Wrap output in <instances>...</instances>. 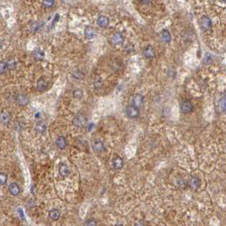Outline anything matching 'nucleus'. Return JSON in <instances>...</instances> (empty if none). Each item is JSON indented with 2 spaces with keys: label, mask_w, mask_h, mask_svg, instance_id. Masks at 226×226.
Masks as SVG:
<instances>
[{
  "label": "nucleus",
  "mask_w": 226,
  "mask_h": 226,
  "mask_svg": "<svg viewBox=\"0 0 226 226\" xmlns=\"http://www.w3.org/2000/svg\"><path fill=\"white\" fill-rule=\"evenodd\" d=\"M180 109H181V111H182L183 113L187 114V113H190V112H191V111H193V106H192V104H191L190 101L185 100V101L181 104Z\"/></svg>",
  "instance_id": "8"
},
{
  "label": "nucleus",
  "mask_w": 226,
  "mask_h": 226,
  "mask_svg": "<svg viewBox=\"0 0 226 226\" xmlns=\"http://www.w3.org/2000/svg\"><path fill=\"white\" fill-rule=\"evenodd\" d=\"M59 15H55V19L53 20V25H54V24H55V22H56L57 20H59Z\"/></svg>",
  "instance_id": "37"
},
{
  "label": "nucleus",
  "mask_w": 226,
  "mask_h": 226,
  "mask_svg": "<svg viewBox=\"0 0 226 226\" xmlns=\"http://www.w3.org/2000/svg\"><path fill=\"white\" fill-rule=\"evenodd\" d=\"M95 34H96L95 30L92 27L88 26V27H85V29H84V36H85V38H88V39H92V38H94Z\"/></svg>",
  "instance_id": "14"
},
{
  "label": "nucleus",
  "mask_w": 226,
  "mask_h": 226,
  "mask_svg": "<svg viewBox=\"0 0 226 226\" xmlns=\"http://www.w3.org/2000/svg\"><path fill=\"white\" fill-rule=\"evenodd\" d=\"M55 144L57 146V147L60 149V150H64L65 148L66 147V139L64 136H59V137L57 138L56 141H55Z\"/></svg>",
  "instance_id": "18"
},
{
  "label": "nucleus",
  "mask_w": 226,
  "mask_h": 226,
  "mask_svg": "<svg viewBox=\"0 0 226 226\" xmlns=\"http://www.w3.org/2000/svg\"><path fill=\"white\" fill-rule=\"evenodd\" d=\"M211 61H212V55L210 54H206V56H205V59H204V62L209 63Z\"/></svg>",
  "instance_id": "33"
},
{
  "label": "nucleus",
  "mask_w": 226,
  "mask_h": 226,
  "mask_svg": "<svg viewBox=\"0 0 226 226\" xmlns=\"http://www.w3.org/2000/svg\"><path fill=\"white\" fill-rule=\"evenodd\" d=\"M161 39L162 42L168 43L171 41V34L167 30H163L161 32Z\"/></svg>",
  "instance_id": "21"
},
{
  "label": "nucleus",
  "mask_w": 226,
  "mask_h": 226,
  "mask_svg": "<svg viewBox=\"0 0 226 226\" xmlns=\"http://www.w3.org/2000/svg\"><path fill=\"white\" fill-rule=\"evenodd\" d=\"M190 185L191 188H193L195 190L198 189L199 187L201 186V182H200L199 178L197 177L191 178L190 180Z\"/></svg>",
  "instance_id": "22"
},
{
  "label": "nucleus",
  "mask_w": 226,
  "mask_h": 226,
  "mask_svg": "<svg viewBox=\"0 0 226 226\" xmlns=\"http://www.w3.org/2000/svg\"><path fill=\"white\" fill-rule=\"evenodd\" d=\"M123 41H124V37H123V35H122L121 32H116V33H114V34L111 36V43L114 44V45L121 44V43H123Z\"/></svg>",
  "instance_id": "4"
},
{
  "label": "nucleus",
  "mask_w": 226,
  "mask_h": 226,
  "mask_svg": "<svg viewBox=\"0 0 226 226\" xmlns=\"http://www.w3.org/2000/svg\"><path fill=\"white\" fill-rule=\"evenodd\" d=\"M17 211H18V213H19V216L21 218L22 220H24V219H25V216H24V213H23L22 209H21V208H18Z\"/></svg>",
  "instance_id": "34"
},
{
  "label": "nucleus",
  "mask_w": 226,
  "mask_h": 226,
  "mask_svg": "<svg viewBox=\"0 0 226 226\" xmlns=\"http://www.w3.org/2000/svg\"><path fill=\"white\" fill-rule=\"evenodd\" d=\"M151 1L152 0H142V3L144 4H150L151 3Z\"/></svg>",
  "instance_id": "35"
},
{
  "label": "nucleus",
  "mask_w": 226,
  "mask_h": 226,
  "mask_svg": "<svg viewBox=\"0 0 226 226\" xmlns=\"http://www.w3.org/2000/svg\"><path fill=\"white\" fill-rule=\"evenodd\" d=\"M220 107L222 109L223 111H225L226 113V94L224 95L222 98L220 99V102H219Z\"/></svg>",
  "instance_id": "28"
},
{
  "label": "nucleus",
  "mask_w": 226,
  "mask_h": 226,
  "mask_svg": "<svg viewBox=\"0 0 226 226\" xmlns=\"http://www.w3.org/2000/svg\"><path fill=\"white\" fill-rule=\"evenodd\" d=\"M102 86V80L100 78H97L94 82V89H99Z\"/></svg>",
  "instance_id": "31"
},
{
  "label": "nucleus",
  "mask_w": 226,
  "mask_h": 226,
  "mask_svg": "<svg viewBox=\"0 0 226 226\" xmlns=\"http://www.w3.org/2000/svg\"><path fill=\"white\" fill-rule=\"evenodd\" d=\"M7 64H8V68H9V70H10V71L16 68V66H17L16 61L14 59H9V60L7 61Z\"/></svg>",
  "instance_id": "26"
},
{
  "label": "nucleus",
  "mask_w": 226,
  "mask_h": 226,
  "mask_svg": "<svg viewBox=\"0 0 226 226\" xmlns=\"http://www.w3.org/2000/svg\"><path fill=\"white\" fill-rule=\"evenodd\" d=\"M7 178H8V176H7L6 174L1 173V174H0V185H6V183H7Z\"/></svg>",
  "instance_id": "29"
},
{
  "label": "nucleus",
  "mask_w": 226,
  "mask_h": 226,
  "mask_svg": "<svg viewBox=\"0 0 226 226\" xmlns=\"http://www.w3.org/2000/svg\"><path fill=\"white\" fill-rule=\"evenodd\" d=\"M92 146L94 150H95L96 152H102L104 150H106V146L103 143V141H101L100 139H94L92 142Z\"/></svg>",
  "instance_id": "5"
},
{
  "label": "nucleus",
  "mask_w": 226,
  "mask_h": 226,
  "mask_svg": "<svg viewBox=\"0 0 226 226\" xmlns=\"http://www.w3.org/2000/svg\"><path fill=\"white\" fill-rule=\"evenodd\" d=\"M85 225L94 226L97 225V223H96L95 220H94V219H89V220H87V222L85 223Z\"/></svg>",
  "instance_id": "32"
},
{
  "label": "nucleus",
  "mask_w": 226,
  "mask_h": 226,
  "mask_svg": "<svg viewBox=\"0 0 226 226\" xmlns=\"http://www.w3.org/2000/svg\"><path fill=\"white\" fill-rule=\"evenodd\" d=\"M96 22H97V25L99 27H106L109 25L110 20H109L108 17H106L105 15H100L98 17Z\"/></svg>",
  "instance_id": "15"
},
{
  "label": "nucleus",
  "mask_w": 226,
  "mask_h": 226,
  "mask_svg": "<svg viewBox=\"0 0 226 226\" xmlns=\"http://www.w3.org/2000/svg\"><path fill=\"white\" fill-rule=\"evenodd\" d=\"M55 4V0H43V5L45 8H52Z\"/></svg>",
  "instance_id": "27"
},
{
  "label": "nucleus",
  "mask_w": 226,
  "mask_h": 226,
  "mask_svg": "<svg viewBox=\"0 0 226 226\" xmlns=\"http://www.w3.org/2000/svg\"><path fill=\"white\" fill-rule=\"evenodd\" d=\"M143 55L146 58V59H151L155 56L156 55V52H155V49L152 46L150 45H148L146 46L145 49H143Z\"/></svg>",
  "instance_id": "7"
},
{
  "label": "nucleus",
  "mask_w": 226,
  "mask_h": 226,
  "mask_svg": "<svg viewBox=\"0 0 226 226\" xmlns=\"http://www.w3.org/2000/svg\"><path fill=\"white\" fill-rule=\"evenodd\" d=\"M40 117H41V113H40V112H37V113L35 114V118H36L37 120H39Z\"/></svg>",
  "instance_id": "36"
},
{
  "label": "nucleus",
  "mask_w": 226,
  "mask_h": 226,
  "mask_svg": "<svg viewBox=\"0 0 226 226\" xmlns=\"http://www.w3.org/2000/svg\"><path fill=\"white\" fill-rule=\"evenodd\" d=\"M38 28H39V24L38 22H33L30 26V30L31 31H36L37 30H38Z\"/></svg>",
  "instance_id": "30"
},
{
  "label": "nucleus",
  "mask_w": 226,
  "mask_h": 226,
  "mask_svg": "<svg viewBox=\"0 0 226 226\" xmlns=\"http://www.w3.org/2000/svg\"><path fill=\"white\" fill-rule=\"evenodd\" d=\"M7 70H9L7 61H1L0 62V72H1V74L5 73L7 71Z\"/></svg>",
  "instance_id": "24"
},
{
  "label": "nucleus",
  "mask_w": 226,
  "mask_h": 226,
  "mask_svg": "<svg viewBox=\"0 0 226 226\" xmlns=\"http://www.w3.org/2000/svg\"><path fill=\"white\" fill-rule=\"evenodd\" d=\"M223 1H224V2H225V3H226V0H223Z\"/></svg>",
  "instance_id": "39"
},
{
  "label": "nucleus",
  "mask_w": 226,
  "mask_h": 226,
  "mask_svg": "<svg viewBox=\"0 0 226 226\" xmlns=\"http://www.w3.org/2000/svg\"><path fill=\"white\" fill-rule=\"evenodd\" d=\"M94 125L93 123H90V124H89V131H90V130L92 129V128H94Z\"/></svg>",
  "instance_id": "38"
},
{
  "label": "nucleus",
  "mask_w": 226,
  "mask_h": 226,
  "mask_svg": "<svg viewBox=\"0 0 226 226\" xmlns=\"http://www.w3.org/2000/svg\"><path fill=\"white\" fill-rule=\"evenodd\" d=\"M73 94V97H74V98L79 99H81L83 96V92L82 89H77L73 91V94Z\"/></svg>",
  "instance_id": "25"
},
{
  "label": "nucleus",
  "mask_w": 226,
  "mask_h": 226,
  "mask_svg": "<svg viewBox=\"0 0 226 226\" xmlns=\"http://www.w3.org/2000/svg\"><path fill=\"white\" fill-rule=\"evenodd\" d=\"M9 191H10V195H12L14 197H17L20 192L19 185L16 183H11L9 185Z\"/></svg>",
  "instance_id": "12"
},
{
  "label": "nucleus",
  "mask_w": 226,
  "mask_h": 226,
  "mask_svg": "<svg viewBox=\"0 0 226 226\" xmlns=\"http://www.w3.org/2000/svg\"><path fill=\"white\" fill-rule=\"evenodd\" d=\"M48 88V83L43 78H41L38 80L37 82V89L38 92H44Z\"/></svg>",
  "instance_id": "13"
},
{
  "label": "nucleus",
  "mask_w": 226,
  "mask_h": 226,
  "mask_svg": "<svg viewBox=\"0 0 226 226\" xmlns=\"http://www.w3.org/2000/svg\"><path fill=\"white\" fill-rule=\"evenodd\" d=\"M15 101L16 103L19 105V106H27L28 103H29V99L27 95L25 94H18L16 97H15Z\"/></svg>",
  "instance_id": "11"
},
{
  "label": "nucleus",
  "mask_w": 226,
  "mask_h": 226,
  "mask_svg": "<svg viewBox=\"0 0 226 226\" xmlns=\"http://www.w3.org/2000/svg\"><path fill=\"white\" fill-rule=\"evenodd\" d=\"M126 114L129 118H136L139 115V110L138 107L131 105L126 108Z\"/></svg>",
  "instance_id": "3"
},
{
  "label": "nucleus",
  "mask_w": 226,
  "mask_h": 226,
  "mask_svg": "<svg viewBox=\"0 0 226 226\" xmlns=\"http://www.w3.org/2000/svg\"><path fill=\"white\" fill-rule=\"evenodd\" d=\"M200 26L202 29L209 30L212 27V20L208 16H203L200 20Z\"/></svg>",
  "instance_id": "6"
},
{
  "label": "nucleus",
  "mask_w": 226,
  "mask_h": 226,
  "mask_svg": "<svg viewBox=\"0 0 226 226\" xmlns=\"http://www.w3.org/2000/svg\"><path fill=\"white\" fill-rule=\"evenodd\" d=\"M71 74H72V76L74 77V78L78 79V80H82V79L84 78V74H83L80 70H78V69L73 70L72 72H71Z\"/></svg>",
  "instance_id": "23"
},
{
  "label": "nucleus",
  "mask_w": 226,
  "mask_h": 226,
  "mask_svg": "<svg viewBox=\"0 0 226 226\" xmlns=\"http://www.w3.org/2000/svg\"><path fill=\"white\" fill-rule=\"evenodd\" d=\"M49 216L53 221H57L60 217V212L57 208H53L49 212Z\"/></svg>",
  "instance_id": "17"
},
{
  "label": "nucleus",
  "mask_w": 226,
  "mask_h": 226,
  "mask_svg": "<svg viewBox=\"0 0 226 226\" xmlns=\"http://www.w3.org/2000/svg\"><path fill=\"white\" fill-rule=\"evenodd\" d=\"M32 55H33V58L35 60L40 61V60H43L44 58V52L40 49H37L34 50Z\"/></svg>",
  "instance_id": "19"
},
{
  "label": "nucleus",
  "mask_w": 226,
  "mask_h": 226,
  "mask_svg": "<svg viewBox=\"0 0 226 226\" xmlns=\"http://www.w3.org/2000/svg\"><path fill=\"white\" fill-rule=\"evenodd\" d=\"M130 102H131V105L139 108V107L142 106V105L144 103V96H142L141 94H134L131 97Z\"/></svg>",
  "instance_id": "2"
},
{
  "label": "nucleus",
  "mask_w": 226,
  "mask_h": 226,
  "mask_svg": "<svg viewBox=\"0 0 226 226\" xmlns=\"http://www.w3.org/2000/svg\"><path fill=\"white\" fill-rule=\"evenodd\" d=\"M123 165H124V162H123V159L121 157H115L112 160V167H114L115 169L117 170H119L121 168L123 167Z\"/></svg>",
  "instance_id": "10"
},
{
  "label": "nucleus",
  "mask_w": 226,
  "mask_h": 226,
  "mask_svg": "<svg viewBox=\"0 0 226 226\" xmlns=\"http://www.w3.org/2000/svg\"><path fill=\"white\" fill-rule=\"evenodd\" d=\"M10 120H11V116H10V112H8V111L2 112V114H1V122H2L3 124L8 125L10 122Z\"/></svg>",
  "instance_id": "20"
},
{
  "label": "nucleus",
  "mask_w": 226,
  "mask_h": 226,
  "mask_svg": "<svg viewBox=\"0 0 226 226\" xmlns=\"http://www.w3.org/2000/svg\"><path fill=\"white\" fill-rule=\"evenodd\" d=\"M46 128H47V124L44 121H40L37 123L36 127H35V131L38 133V134H43L45 133L46 131Z\"/></svg>",
  "instance_id": "16"
},
{
  "label": "nucleus",
  "mask_w": 226,
  "mask_h": 226,
  "mask_svg": "<svg viewBox=\"0 0 226 226\" xmlns=\"http://www.w3.org/2000/svg\"><path fill=\"white\" fill-rule=\"evenodd\" d=\"M59 174L61 177H68L69 175H70V169H69L68 166L66 164L63 163V162L59 163Z\"/></svg>",
  "instance_id": "9"
},
{
  "label": "nucleus",
  "mask_w": 226,
  "mask_h": 226,
  "mask_svg": "<svg viewBox=\"0 0 226 226\" xmlns=\"http://www.w3.org/2000/svg\"><path fill=\"white\" fill-rule=\"evenodd\" d=\"M86 122H87V118L83 114H77L72 120L73 125L76 126L77 128L83 127L86 124Z\"/></svg>",
  "instance_id": "1"
}]
</instances>
